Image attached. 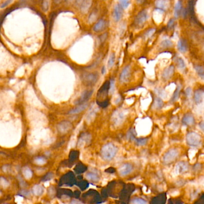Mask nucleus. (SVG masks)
<instances>
[{
    "label": "nucleus",
    "instance_id": "f257e3e1",
    "mask_svg": "<svg viewBox=\"0 0 204 204\" xmlns=\"http://www.w3.org/2000/svg\"><path fill=\"white\" fill-rule=\"evenodd\" d=\"M110 89H111L110 82L106 81L98 90L96 102H97V104L100 107L106 108L109 105V99H107V96Z\"/></svg>",
    "mask_w": 204,
    "mask_h": 204
},
{
    "label": "nucleus",
    "instance_id": "f03ea898",
    "mask_svg": "<svg viewBox=\"0 0 204 204\" xmlns=\"http://www.w3.org/2000/svg\"><path fill=\"white\" fill-rule=\"evenodd\" d=\"M117 152L116 147L112 143L106 144L102 148L101 154L102 157L105 160H111L115 156Z\"/></svg>",
    "mask_w": 204,
    "mask_h": 204
},
{
    "label": "nucleus",
    "instance_id": "7ed1b4c3",
    "mask_svg": "<svg viewBox=\"0 0 204 204\" xmlns=\"http://www.w3.org/2000/svg\"><path fill=\"white\" fill-rule=\"evenodd\" d=\"M186 142L191 147H198L201 142V137L198 134L190 132L186 135Z\"/></svg>",
    "mask_w": 204,
    "mask_h": 204
},
{
    "label": "nucleus",
    "instance_id": "20e7f679",
    "mask_svg": "<svg viewBox=\"0 0 204 204\" xmlns=\"http://www.w3.org/2000/svg\"><path fill=\"white\" fill-rule=\"evenodd\" d=\"M99 75L94 72H87L83 74V83L87 86H93L98 80Z\"/></svg>",
    "mask_w": 204,
    "mask_h": 204
},
{
    "label": "nucleus",
    "instance_id": "39448f33",
    "mask_svg": "<svg viewBox=\"0 0 204 204\" xmlns=\"http://www.w3.org/2000/svg\"><path fill=\"white\" fill-rule=\"evenodd\" d=\"M179 154V152L176 149H172L167 151L164 156V161L166 163L173 162Z\"/></svg>",
    "mask_w": 204,
    "mask_h": 204
},
{
    "label": "nucleus",
    "instance_id": "423d86ee",
    "mask_svg": "<svg viewBox=\"0 0 204 204\" xmlns=\"http://www.w3.org/2000/svg\"><path fill=\"white\" fill-rule=\"evenodd\" d=\"M92 94H93V90H85L82 93L81 96L75 101V104L78 105L85 104V102H87L91 98Z\"/></svg>",
    "mask_w": 204,
    "mask_h": 204
},
{
    "label": "nucleus",
    "instance_id": "0eeeda50",
    "mask_svg": "<svg viewBox=\"0 0 204 204\" xmlns=\"http://www.w3.org/2000/svg\"><path fill=\"white\" fill-rule=\"evenodd\" d=\"M147 19V12L146 10H143L139 12L136 18V23L138 25H141L145 22Z\"/></svg>",
    "mask_w": 204,
    "mask_h": 204
},
{
    "label": "nucleus",
    "instance_id": "6e6552de",
    "mask_svg": "<svg viewBox=\"0 0 204 204\" xmlns=\"http://www.w3.org/2000/svg\"><path fill=\"white\" fill-rule=\"evenodd\" d=\"M188 164L186 162H179L175 167V171L177 174L184 173L188 169Z\"/></svg>",
    "mask_w": 204,
    "mask_h": 204
},
{
    "label": "nucleus",
    "instance_id": "1a4fd4ad",
    "mask_svg": "<svg viewBox=\"0 0 204 204\" xmlns=\"http://www.w3.org/2000/svg\"><path fill=\"white\" fill-rule=\"evenodd\" d=\"M130 76V67L126 66L125 67L122 71L121 73L120 76H119V80L122 83H125L128 82Z\"/></svg>",
    "mask_w": 204,
    "mask_h": 204
},
{
    "label": "nucleus",
    "instance_id": "9d476101",
    "mask_svg": "<svg viewBox=\"0 0 204 204\" xmlns=\"http://www.w3.org/2000/svg\"><path fill=\"white\" fill-rule=\"evenodd\" d=\"M194 118L192 114L190 113H187L184 114L183 117L182 118V123L184 125L191 126L194 123Z\"/></svg>",
    "mask_w": 204,
    "mask_h": 204
},
{
    "label": "nucleus",
    "instance_id": "9b49d317",
    "mask_svg": "<svg viewBox=\"0 0 204 204\" xmlns=\"http://www.w3.org/2000/svg\"><path fill=\"white\" fill-rule=\"evenodd\" d=\"M72 126L70 122L68 121H63L58 124V131L62 133H66L72 128Z\"/></svg>",
    "mask_w": 204,
    "mask_h": 204
},
{
    "label": "nucleus",
    "instance_id": "f8f14e48",
    "mask_svg": "<svg viewBox=\"0 0 204 204\" xmlns=\"http://www.w3.org/2000/svg\"><path fill=\"white\" fill-rule=\"evenodd\" d=\"M204 94V90L202 89H196L194 91L193 98L194 101L196 102V104H199L202 102V99H203Z\"/></svg>",
    "mask_w": 204,
    "mask_h": 204
},
{
    "label": "nucleus",
    "instance_id": "ddd939ff",
    "mask_svg": "<svg viewBox=\"0 0 204 204\" xmlns=\"http://www.w3.org/2000/svg\"><path fill=\"white\" fill-rule=\"evenodd\" d=\"M174 73V66L172 65L164 69L162 76L163 79L165 80H168L172 76Z\"/></svg>",
    "mask_w": 204,
    "mask_h": 204
},
{
    "label": "nucleus",
    "instance_id": "4468645a",
    "mask_svg": "<svg viewBox=\"0 0 204 204\" xmlns=\"http://www.w3.org/2000/svg\"><path fill=\"white\" fill-rule=\"evenodd\" d=\"M122 12H123L122 7L119 4L115 5L113 10V18L115 21L118 22L120 20L122 17Z\"/></svg>",
    "mask_w": 204,
    "mask_h": 204
},
{
    "label": "nucleus",
    "instance_id": "2eb2a0df",
    "mask_svg": "<svg viewBox=\"0 0 204 204\" xmlns=\"http://www.w3.org/2000/svg\"><path fill=\"white\" fill-rule=\"evenodd\" d=\"M133 170V166L130 164H124L119 169V172L122 176L129 174Z\"/></svg>",
    "mask_w": 204,
    "mask_h": 204
},
{
    "label": "nucleus",
    "instance_id": "dca6fc26",
    "mask_svg": "<svg viewBox=\"0 0 204 204\" xmlns=\"http://www.w3.org/2000/svg\"><path fill=\"white\" fill-rule=\"evenodd\" d=\"M87 107H88V104H87V103L83 104H81V105H79L77 107L75 108V109H71V110L69 112V114H78V113H81V112H82V111H84V109Z\"/></svg>",
    "mask_w": 204,
    "mask_h": 204
},
{
    "label": "nucleus",
    "instance_id": "f3484780",
    "mask_svg": "<svg viewBox=\"0 0 204 204\" xmlns=\"http://www.w3.org/2000/svg\"><path fill=\"white\" fill-rule=\"evenodd\" d=\"M182 9H183L182 2L181 1H178L174 7V16L175 18H179L181 15Z\"/></svg>",
    "mask_w": 204,
    "mask_h": 204
},
{
    "label": "nucleus",
    "instance_id": "a211bd4d",
    "mask_svg": "<svg viewBox=\"0 0 204 204\" xmlns=\"http://www.w3.org/2000/svg\"><path fill=\"white\" fill-rule=\"evenodd\" d=\"M177 47L179 51L181 53H184L187 51V44L186 43V40L183 38H181L179 40V42H178Z\"/></svg>",
    "mask_w": 204,
    "mask_h": 204
},
{
    "label": "nucleus",
    "instance_id": "6ab92c4d",
    "mask_svg": "<svg viewBox=\"0 0 204 204\" xmlns=\"http://www.w3.org/2000/svg\"><path fill=\"white\" fill-rule=\"evenodd\" d=\"M106 26V22L104 19H100L99 22L94 25L93 28L94 31L98 32L101 31Z\"/></svg>",
    "mask_w": 204,
    "mask_h": 204
},
{
    "label": "nucleus",
    "instance_id": "aec40b11",
    "mask_svg": "<svg viewBox=\"0 0 204 204\" xmlns=\"http://www.w3.org/2000/svg\"><path fill=\"white\" fill-rule=\"evenodd\" d=\"M164 106V102L160 99V98H156L154 100V102H153V107L156 109H159L162 108Z\"/></svg>",
    "mask_w": 204,
    "mask_h": 204
},
{
    "label": "nucleus",
    "instance_id": "412c9836",
    "mask_svg": "<svg viewBox=\"0 0 204 204\" xmlns=\"http://www.w3.org/2000/svg\"><path fill=\"white\" fill-rule=\"evenodd\" d=\"M180 90H181V86L180 85L177 86L176 89H175V92H174L173 95H172V98H171V102H175V101H176L177 100L179 99V95H180Z\"/></svg>",
    "mask_w": 204,
    "mask_h": 204
},
{
    "label": "nucleus",
    "instance_id": "4be33fe9",
    "mask_svg": "<svg viewBox=\"0 0 204 204\" xmlns=\"http://www.w3.org/2000/svg\"><path fill=\"white\" fill-rule=\"evenodd\" d=\"M116 115L115 118V124H120L121 123L122 120L124 119L123 114L121 112H116Z\"/></svg>",
    "mask_w": 204,
    "mask_h": 204
},
{
    "label": "nucleus",
    "instance_id": "5701e85b",
    "mask_svg": "<svg viewBox=\"0 0 204 204\" xmlns=\"http://www.w3.org/2000/svg\"><path fill=\"white\" fill-rule=\"evenodd\" d=\"M33 191L34 194L36 195H40L43 193V188L41 186L36 185L34 187Z\"/></svg>",
    "mask_w": 204,
    "mask_h": 204
},
{
    "label": "nucleus",
    "instance_id": "b1692460",
    "mask_svg": "<svg viewBox=\"0 0 204 204\" xmlns=\"http://www.w3.org/2000/svg\"><path fill=\"white\" fill-rule=\"evenodd\" d=\"M172 45H173L172 42L169 40H165L162 41L160 43V46L163 48L171 47V46H172Z\"/></svg>",
    "mask_w": 204,
    "mask_h": 204
},
{
    "label": "nucleus",
    "instance_id": "393cba45",
    "mask_svg": "<svg viewBox=\"0 0 204 204\" xmlns=\"http://www.w3.org/2000/svg\"><path fill=\"white\" fill-rule=\"evenodd\" d=\"M176 63L177 65L180 69H184V68L186 67V65H185V63L184 60L181 58V57H178L176 59Z\"/></svg>",
    "mask_w": 204,
    "mask_h": 204
},
{
    "label": "nucleus",
    "instance_id": "a878e982",
    "mask_svg": "<svg viewBox=\"0 0 204 204\" xmlns=\"http://www.w3.org/2000/svg\"><path fill=\"white\" fill-rule=\"evenodd\" d=\"M194 69L197 73L199 76L204 77V68L203 67L199 66V65H196L194 66Z\"/></svg>",
    "mask_w": 204,
    "mask_h": 204
},
{
    "label": "nucleus",
    "instance_id": "bb28decb",
    "mask_svg": "<svg viewBox=\"0 0 204 204\" xmlns=\"http://www.w3.org/2000/svg\"><path fill=\"white\" fill-rule=\"evenodd\" d=\"M115 54L113 53H112L111 55V56L109 57L108 60V62H107V66L109 68H112L114 62H115Z\"/></svg>",
    "mask_w": 204,
    "mask_h": 204
},
{
    "label": "nucleus",
    "instance_id": "cd10ccee",
    "mask_svg": "<svg viewBox=\"0 0 204 204\" xmlns=\"http://www.w3.org/2000/svg\"><path fill=\"white\" fill-rule=\"evenodd\" d=\"M166 2H167V1H158L156 2V5L158 9L160 10H164L166 8Z\"/></svg>",
    "mask_w": 204,
    "mask_h": 204
},
{
    "label": "nucleus",
    "instance_id": "c85d7f7f",
    "mask_svg": "<svg viewBox=\"0 0 204 204\" xmlns=\"http://www.w3.org/2000/svg\"><path fill=\"white\" fill-rule=\"evenodd\" d=\"M87 178L90 180H92L93 181H96L99 180V177L96 174L93 173H89L87 175Z\"/></svg>",
    "mask_w": 204,
    "mask_h": 204
},
{
    "label": "nucleus",
    "instance_id": "c756f323",
    "mask_svg": "<svg viewBox=\"0 0 204 204\" xmlns=\"http://www.w3.org/2000/svg\"><path fill=\"white\" fill-rule=\"evenodd\" d=\"M147 202L146 201H145V200L142 199H139V198H137V199H135L132 201V204H146Z\"/></svg>",
    "mask_w": 204,
    "mask_h": 204
},
{
    "label": "nucleus",
    "instance_id": "7c9ffc66",
    "mask_svg": "<svg viewBox=\"0 0 204 204\" xmlns=\"http://www.w3.org/2000/svg\"><path fill=\"white\" fill-rule=\"evenodd\" d=\"M155 31H156L155 29H154V28H152V29H150L148 30V31H147L145 34V37L146 38L150 37L152 36L153 34H154V32H155Z\"/></svg>",
    "mask_w": 204,
    "mask_h": 204
},
{
    "label": "nucleus",
    "instance_id": "2f4dec72",
    "mask_svg": "<svg viewBox=\"0 0 204 204\" xmlns=\"http://www.w3.org/2000/svg\"><path fill=\"white\" fill-rule=\"evenodd\" d=\"M119 4L122 7V9H126L128 7L130 4V2L128 1H119Z\"/></svg>",
    "mask_w": 204,
    "mask_h": 204
},
{
    "label": "nucleus",
    "instance_id": "473e14b6",
    "mask_svg": "<svg viewBox=\"0 0 204 204\" xmlns=\"http://www.w3.org/2000/svg\"><path fill=\"white\" fill-rule=\"evenodd\" d=\"M35 163L38 165H43L45 163V160L43 157H38L36 160H35Z\"/></svg>",
    "mask_w": 204,
    "mask_h": 204
},
{
    "label": "nucleus",
    "instance_id": "72a5a7b5",
    "mask_svg": "<svg viewBox=\"0 0 204 204\" xmlns=\"http://www.w3.org/2000/svg\"><path fill=\"white\" fill-rule=\"evenodd\" d=\"M24 170L26 171V173H24V174L27 178H29L32 177V172L29 168H26V169H24Z\"/></svg>",
    "mask_w": 204,
    "mask_h": 204
},
{
    "label": "nucleus",
    "instance_id": "f704fd0d",
    "mask_svg": "<svg viewBox=\"0 0 204 204\" xmlns=\"http://www.w3.org/2000/svg\"><path fill=\"white\" fill-rule=\"evenodd\" d=\"M175 23V20L174 19H171L169 20V22H168V25H167V27L168 28H172V27L174 25Z\"/></svg>",
    "mask_w": 204,
    "mask_h": 204
},
{
    "label": "nucleus",
    "instance_id": "c9c22d12",
    "mask_svg": "<svg viewBox=\"0 0 204 204\" xmlns=\"http://www.w3.org/2000/svg\"><path fill=\"white\" fill-rule=\"evenodd\" d=\"M185 93H186V95H187V96H190V95H191L192 93V89L190 88V87H187L186 90H185Z\"/></svg>",
    "mask_w": 204,
    "mask_h": 204
},
{
    "label": "nucleus",
    "instance_id": "e433bc0d",
    "mask_svg": "<svg viewBox=\"0 0 204 204\" xmlns=\"http://www.w3.org/2000/svg\"><path fill=\"white\" fill-rule=\"evenodd\" d=\"M199 128H201V129L204 132V122H200L199 123Z\"/></svg>",
    "mask_w": 204,
    "mask_h": 204
},
{
    "label": "nucleus",
    "instance_id": "4c0bfd02",
    "mask_svg": "<svg viewBox=\"0 0 204 204\" xmlns=\"http://www.w3.org/2000/svg\"><path fill=\"white\" fill-rule=\"evenodd\" d=\"M201 165H200V164H199V163L196 164V165L195 166H194V171H198V170H199V169H201Z\"/></svg>",
    "mask_w": 204,
    "mask_h": 204
},
{
    "label": "nucleus",
    "instance_id": "58836bf2",
    "mask_svg": "<svg viewBox=\"0 0 204 204\" xmlns=\"http://www.w3.org/2000/svg\"><path fill=\"white\" fill-rule=\"evenodd\" d=\"M70 204H82L81 202L79 201H77V200H73L71 202H70Z\"/></svg>",
    "mask_w": 204,
    "mask_h": 204
},
{
    "label": "nucleus",
    "instance_id": "ea45409f",
    "mask_svg": "<svg viewBox=\"0 0 204 204\" xmlns=\"http://www.w3.org/2000/svg\"><path fill=\"white\" fill-rule=\"evenodd\" d=\"M107 37V33H105L104 34H103V35H102V38H100V40H101V41L102 42H103V41L104 40L106 39Z\"/></svg>",
    "mask_w": 204,
    "mask_h": 204
},
{
    "label": "nucleus",
    "instance_id": "a19ab883",
    "mask_svg": "<svg viewBox=\"0 0 204 204\" xmlns=\"http://www.w3.org/2000/svg\"><path fill=\"white\" fill-rule=\"evenodd\" d=\"M105 71H106L105 67H102V74H104L105 73Z\"/></svg>",
    "mask_w": 204,
    "mask_h": 204
}]
</instances>
